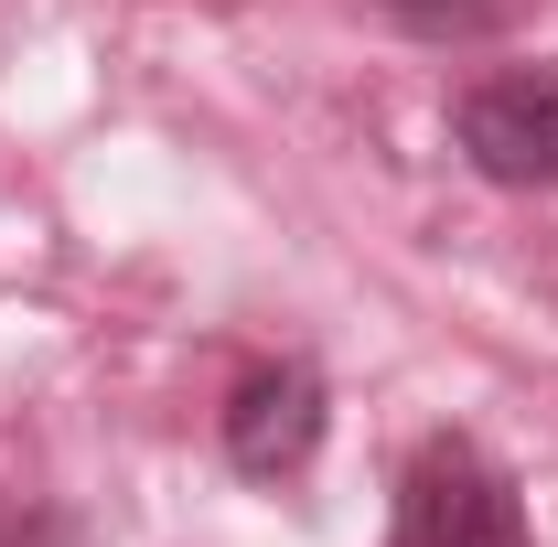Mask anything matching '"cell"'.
Instances as JSON below:
<instances>
[{
	"label": "cell",
	"instance_id": "obj_1",
	"mask_svg": "<svg viewBox=\"0 0 558 547\" xmlns=\"http://www.w3.org/2000/svg\"><path fill=\"white\" fill-rule=\"evenodd\" d=\"M398 547H537V537L515 515V483L473 440H418L409 483H398Z\"/></svg>",
	"mask_w": 558,
	"mask_h": 547
},
{
	"label": "cell",
	"instance_id": "obj_2",
	"mask_svg": "<svg viewBox=\"0 0 558 547\" xmlns=\"http://www.w3.org/2000/svg\"><path fill=\"white\" fill-rule=\"evenodd\" d=\"M451 139L505 194H558V75H484L451 108Z\"/></svg>",
	"mask_w": 558,
	"mask_h": 547
},
{
	"label": "cell",
	"instance_id": "obj_3",
	"mask_svg": "<svg viewBox=\"0 0 558 547\" xmlns=\"http://www.w3.org/2000/svg\"><path fill=\"white\" fill-rule=\"evenodd\" d=\"M323 429H333L323 376H312L301 354H279V365H247L236 398H226V462L247 483H290V473H312Z\"/></svg>",
	"mask_w": 558,
	"mask_h": 547
}]
</instances>
